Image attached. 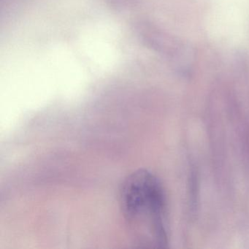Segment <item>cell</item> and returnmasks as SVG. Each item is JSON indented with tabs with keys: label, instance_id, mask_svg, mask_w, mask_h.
<instances>
[{
	"label": "cell",
	"instance_id": "6da1fadb",
	"mask_svg": "<svg viewBox=\"0 0 249 249\" xmlns=\"http://www.w3.org/2000/svg\"><path fill=\"white\" fill-rule=\"evenodd\" d=\"M119 204L132 240L144 249L167 243V200L160 179L147 170L128 176L119 190Z\"/></svg>",
	"mask_w": 249,
	"mask_h": 249
}]
</instances>
